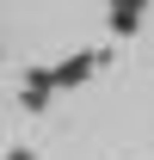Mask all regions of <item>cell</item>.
<instances>
[{
  "label": "cell",
  "mask_w": 154,
  "mask_h": 160,
  "mask_svg": "<svg viewBox=\"0 0 154 160\" xmlns=\"http://www.w3.org/2000/svg\"><path fill=\"white\" fill-rule=\"evenodd\" d=\"M142 6L148 0H111V31H136L142 25Z\"/></svg>",
  "instance_id": "1"
},
{
  "label": "cell",
  "mask_w": 154,
  "mask_h": 160,
  "mask_svg": "<svg viewBox=\"0 0 154 160\" xmlns=\"http://www.w3.org/2000/svg\"><path fill=\"white\" fill-rule=\"evenodd\" d=\"M6 160H31V154H25V148H13V154H6Z\"/></svg>",
  "instance_id": "2"
}]
</instances>
